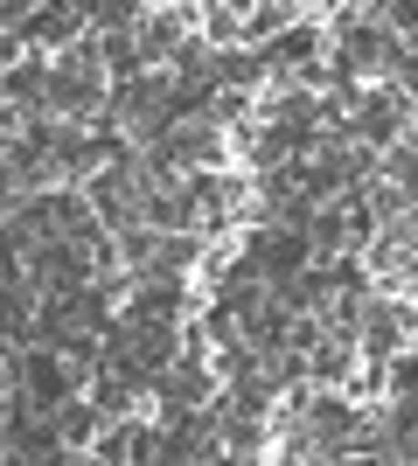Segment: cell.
I'll return each instance as SVG.
<instances>
[{
  "instance_id": "obj_4",
  "label": "cell",
  "mask_w": 418,
  "mask_h": 466,
  "mask_svg": "<svg viewBox=\"0 0 418 466\" xmlns=\"http://www.w3.org/2000/svg\"><path fill=\"white\" fill-rule=\"evenodd\" d=\"M196 42V7H133V49L147 70H175Z\"/></svg>"
},
{
  "instance_id": "obj_6",
  "label": "cell",
  "mask_w": 418,
  "mask_h": 466,
  "mask_svg": "<svg viewBox=\"0 0 418 466\" xmlns=\"http://www.w3.org/2000/svg\"><path fill=\"white\" fill-rule=\"evenodd\" d=\"M300 370H307V390H349L362 362H356V349H349V341H328V334H321L314 355H307Z\"/></svg>"
},
{
  "instance_id": "obj_5",
  "label": "cell",
  "mask_w": 418,
  "mask_h": 466,
  "mask_svg": "<svg viewBox=\"0 0 418 466\" xmlns=\"http://www.w3.org/2000/svg\"><path fill=\"white\" fill-rule=\"evenodd\" d=\"M42 425L56 431V446H63V452H91V446H98V431H105V410L91 404V397H70V404H56Z\"/></svg>"
},
{
  "instance_id": "obj_1",
  "label": "cell",
  "mask_w": 418,
  "mask_h": 466,
  "mask_svg": "<svg viewBox=\"0 0 418 466\" xmlns=\"http://www.w3.org/2000/svg\"><path fill=\"white\" fill-rule=\"evenodd\" d=\"M84 202H91V216H98L105 237L139 230V223H147V175H139V160H133V154L105 160L98 175L84 181Z\"/></svg>"
},
{
  "instance_id": "obj_3",
  "label": "cell",
  "mask_w": 418,
  "mask_h": 466,
  "mask_svg": "<svg viewBox=\"0 0 418 466\" xmlns=\"http://www.w3.org/2000/svg\"><path fill=\"white\" fill-rule=\"evenodd\" d=\"M418 334V307H398V299H362V320H356V362L362 370H398L404 349Z\"/></svg>"
},
{
  "instance_id": "obj_7",
  "label": "cell",
  "mask_w": 418,
  "mask_h": 466,
  "mask_svg": "<svg viewBox=\"0 0 418 466\" xmlns=\"http://www.w3.org/2000/svg\"><path fill=\"white\" fill-rule=\"evenodd\" d=\"M404 362H418V334H412V349H404Z\"/></svg>"
},
{
  "instance_id": "obj_2",
  "label": "cell",
  "mask_w": 418,
  "mask_h": 466,
  "mask_svg": "<svg viewBox=\"0 0 418 466\" xmlns=\"http://www.w3.org/2000/svg\"><path fill=\"white\" fill-rule=\"evenodd\" d=\"M412 118H418V105L398 91V84H362L356 105H349V126H342V133L356 139L362 154H391V147L404 139V126H412Z\"/></svg>"
}]
</instances>
